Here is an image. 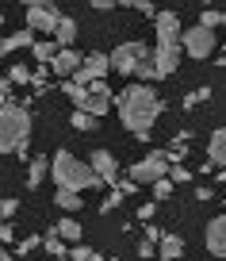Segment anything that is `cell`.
Instances as JSON below:
<instances>
[{"instance_id":"37","label":"cell","mask_w":226,"mask_h":261,"mask_svg":"<svg viewBox=\"0 0 226 261\" xmlns=\"http://www.w3.org/2000/svg\"><path fill=\"white\" fill-rule=\"evenodd\" d=\"M92 253H96V250H89V246H73L69 261H92Z\"/></svg>"},{"instance_id":"20","label":"cell","mask_w":226,"mask_h":261,"mask_svg":"<svg viewBox=\"0 0 226 261\" xmlns=\"http://www.w3.org/2000/svg\"><path fill=\"white\" fill-rule=\"evenodd\" d=\"M54 230H58V238H65V242H81V234H84L81 223L73 219V215H65L62 223H54Z\"/></svg>"},{"instance_id":"5","label":"cell","mask_w":226,"mask_h":261,"mask_svg":"<svg viewBox=\"0 0 226 261\" xmlns=\"http://www.w3.org/2000/svg\"><path fill=\"white\" fill-rule=\"evenodd\" d=\"M27 27H31L35 35H50V39H54L58 35V27H62V8H58V4H46V0H31V4H27Z\"/></svg>"},{"instance_id":"8","label":"cell","mask_w":226,"mask_h":261,"mask_svg":"<svg viewBox=\"0 0 226 261\" xmlns=\"http://www.w3.org/2000/svg\"><path fill=\"white\" fill-rule=\"evenodd\" d=\"M107 69H111V54H104V50H89L84 54V65H81V73L73 77L77 85H84V89H92L96 81H104Z\"/></svg>"},{"instance_id":"34","label":"cell","mask_w":226,"mask_h":261,"mask_svg":"<svg viewBox=\"0 0 226 261\" xmlns=\"http://www.w3.org/2000/svg\"><path fill=\"white\" fill-rule=\"evenodd\" d=\"M169 177H173V185H188V180H192L195 173H192V169H184V165H173V169H169Z\"/></svg>"},{"instance_id":"9","label":"cell","mask_w":226,"mask_h":261,"mask_svg":"<svg viewBox=\"0 0 226 261\" xmlns=\"http://www.w3.org/2000/svg\"><path fill=\"white\" fill-rule=\"evenodd\" d=\"M180 54H184L180 42H157L154 46V65H157V73H161V81L180 69Z\"/></svg>"},{"instance_id":"19","label":"cell","mask_w":226,"mask_h":261,"mask_svg":"<svg viewBox=\"0 0 226 261\" xmlns=\"http://www.w3.org/2000/svg\"><path fill=\"white\" fill-rule=\"evenodd\" d=\"M46 242H42V250L50 253V257H58V261H69V250H65V238H58V230L50 227V234H42Z\"/></svg>"},{"instance_id":"23","label":"cell","mask_w":226,"mask_h":261,"mask_svg":"<svg viewBox=\"0 0 226 261\" xmlns=\"http://www.w3.org/2000/svg\"><path fill=\"white\" fill-rule=\"evenodd\" d=\"M54 204H58V207H65V212H77V207H81V192L58 188V192H54Z\"/></svg>"},{"instance_id":"12","label":"cell","mask_w":226,"mask_h":261,"mask_svg":"<svg viewBox=\"0 0 226 261\" xmlns=\"http://www.w3.org/2000/svg\"><path fill=\"white\" fill-rule=\"evenodd\" d=\"M81 65H84V54H77V50H62V54L54 58V77H65V81H73V77L81 73Z\"/></svg>"},{"instance_id":"25","label":"cell","mask_w":226,"mask_h":261,"mask_svg":"<svg viewBox=\"0 0 226 261\" xmlns=\"http://www.w3.org/2000/svg\"><path fill=\"white\" fill-rule=\"evenodd\" d=\"M8 81L12 85H35V69H31V65H12V69H8Z\"/></svg>"},{"instance_id":"45","label":"cell","mask_w":226,"mask_h":261,"mask_svg":"<svg viewBox=\"0 0 226 261\" xmlns=\"http://www.w3.org/2000/svg\"><path fill=\"white\" fill-rule=\"evenodd\" d=\"M111 261H123V257H111Z\"/></svg>"},{"instance_id":"16","label":"cell","mask_w":226,"mask_h":261,"mask_svg":"<svg viewBox=\"0 0 226 261\" xmlns=\"http://www.w3.org/2000/svg\"><path fill=\"white\" fill-rule=\"evenodd\" d=\"M50 177V158H31V165H27V188H42V180Z\"/></svg>"},{"instance_id":"43","label":"cell","mask_w":226,"mask_h":261,"mask_svg":"<svg viewBox=\"0 0 226 261\" xmlns=\"http://www.w3.org/2000/svg\"><path fill=\"white\" fill-rule=\"evenodd\" d=\"M215 180H218V185H226V169H218V173H215Z\"/></svg>"},{"instance_id":"14","label":"cell","mask_w":226,"mask_h":261,"mask_svg":"<svg viewBox=\"0 0 226 261\" xmlns=\"http://www.w3.org/2000/svg\"><path fill=\"white\" fill-rule=\"evenodd\" d=\"M39 46V39H35L31 27H23V31H12L8 39L0 42V54H16V50H35Z\"/></svg>"},{"instance_id":"26","label":"cell","mask_w":226,"mask_h":261,"mask_svg":"<svg viewBox=\"0 0 226 261\" xmlns=\"http://www.w3.org/2000/svg\"><path fill=\"white\" fill-rule=\"evenodd\" d=\"M69 123H73V127H77V130H96V127H100V119H96V115L81 112V108H77V112L69 115Z\"/></svg>"},{"instance_id":"2","label":"cell","mask_w":226,"mask_h":261,"mask_svg":"<svg viewBox=\"0 0 226 261\" xmlns=\"http://www.w3.org/2000/svg\"><path fill=\"white\" fill-rule=\"evenodd\" d=\"M31 127H35V115L31 104H12L0 112V150L4 154H16L19 162L31 165Z\"/></svg>"},{"instance_id":"15","label":"cell","mask_w":226,"mask_h":261,"mask_svg":"<svg viewBox=\"0 0 226 261\" xmlns=\"http://www.w3.org/2000/svg\"><path fill=\"white\" fill-rule=\"evenodd\" d=\"M207 162L218 165V169H226V127H218L215 135H211V142H207Z\"/></svg>"},{"instance_id":"42","label":"cell","mask_w":226,"mask_h":261,"mask_svg":"<svg viewBox=\"0 0 226 261\" xmlns=\"http://www.w3.org/2000/svg\"><path fill=\"white\" fill-rule=\"evenodd\" d=\"M92 8H96V12H111L115 4H111V0H92Z\"/></svg>"},{"instance_id":"24","label":"cell","mask_w":226,"mask_h":261,"mask_svg":"<svg viewBox=\"0 0 226 261\" xmlns=\"http://www.w3.org/2000/svg\"><path fill=\"white\" fill-rule=\"evenodd\" d=\"M200 27H207V31H218V27H226V12H218V8H203Z\"/></svg>"},{"instance_id":"13","label":"cell","mask_w":226,"mask_h":261,"mask_svg":"<svg viewBox=\"0 0 226 261\" xmlns=\"http://www.w3.org/2000/svg\"><path fill=\"white\" fill-rule=\"evenodd\" d=\"M154 31H157V42H180V19H177V12H157V19H154Z\"/></svg>"},{"instance_id":"21","label":"cell","mask_w":226,"mask_h":261,"mask_svg":"<svg viewBox=\"0 0 226 261\" xmlns=\"http://www.w3.org/2000/svg\"><path fill=\"white\" fill-rule=\"evenodd\" d=\"M62 92H65V96H69L77 108H81V112L89 108V100H92V92L84 89V85H77V81H65V85H62Z\"/></svg>"},{"instance_id":"22","label":"cell","mask_w":226,"mask_h":261,"mask_svg":"<svg viewBox=\"0 0 226 261\" xmlns=\"http://www.w3.org/2000/svg\"><path fill=\"white\" fill-rule=\"evenodd\" d=\"M73 39H77V19L65 16V19H62V27H58V35H54V42H58L62 50H73Z\"/></svg>"},{"instance_id":"46","label":"cell","mask_w":226,"mask_h":261,"mask_svg":"<svg viewBox=\"0 0 226 261\" xmlns=\"http://www.w3.org/2000/svg\"><path fill=\"white\" fill-rule=\"evenodd\" d=\"M222 58H226V46H222Z\"/></svg>"},{"instance_id":"38","label":"cell","mask_w":226,"mask_h":261,"mask_svg":"<svg viewBox=\"0 0 226 261\" xmlns=\"http://www.w3.org/2000/svg\"><path fill=\"white\" fill-rule=\"evenodd\" d=\"M154 212H157V200H146V204L138 207V219H142V223H150V219H154Z\"/></svg>"},{"instance_id":"40","label":"cell","mask_w":226,"mask_h":261,"mask_svg":"<svg viewBox=\"0 0 226 261\" xmlns=\"http://www.w3.org/2000/svg\"><path fill=\"white\" fill-rule=\"evenodd\" d=\"M211 196H215V192H211V185H200V188H195V200H203V204H207Z\"/></svg>"},{"instance_id":"36","label":"cell","mask_w":226,"mask_h":261,"mask_svg":"<svg viewBox=\"0 0 226 261\" xmlns=\"http://www.w3.org/2000/svg\"><path fill=\"white\" fill-rule=\"evenodd\" d=\"M130 8H134V12H142V16H150V19H157V8L150 4V0H130Z\"/></svg>"},{"instance_id":"27","label":"cell","mask_w":226,"mask_h":261,"mask_svg":"<svg viewBox=\"0 0 226 261\" xmlns=\"http://www.w3.org/2000/svg\"><path fill=\"white\" fill-rule=\"evenodd\" d=\"M42 242H46V238H39V234H27V238H19V242H16V253H19V257H27V253H35Z\"/></svg>"},{"instance_id":"33","label":"cell","mask_w":226,"mask_h":261,"mask_svg":"<svg viewBox=\"0 0 226 261\" xmlns=\"http://www.w3.org/2000/svg\"><path fill=\"white\" fill-rule=\"evenodd\" d=\"M35 92H46L50 89V73H46V65H39V69H35V85H31Z\"/></svg>"},{"instance_id":"41","label":"cell","mask_w":226,"mask_h":261,"mask_svg":"<svg viewBox=\"0 0 226 261\" xmlns=\"http://www.w3.org/2000/svg\"><path fill=\"white\" fill-rule=\"evenodd\" d=\"M0 238H4V242H16V230H12V223H4V227H0Z\"/></svg>"},{"instance_id":"30","label":"cell","mask_w":226,"mask_h":261,"mask_svg":"<svg viewBox=\"0 0 226 261\" xmlns=\"http://www.w3.org/2000/svg\"><path fill=\"white\" fill-rule=\"evenodd\" d=\"M173 188H177V185H173V177H161V180L154 185V200H157V204H161V200H169Z\"/></svg>"},{"instance_id":"35","label":"cell","mask_w":226,"mask_h":261,"mask_svg":"<svg viewBox=\"0 0 226 261\" xmlns=\"http://www.w3.org/2000/svg\"><path fill=\"white\" fill-rule=\"evenodd\" d=\"M165 154H169V162H173V165H180V162H184V158H188V146H180V142H173V146L165 150Z\"/></svg>"},{"instance_id":"1","label":"cell","mask_w":226,"mask_h":261,"mask_svg":"<svg viewBox=\"0 0 226 261\" xmlns=\"http://www.w3.org/2000/svg\"><path fill=\"white\" fill-rule=\"evenodd\" d=\"M119 108V123L134 135L138 142H150V130H154L157 115L165 112V100L157 96L154 85H127V89L115 96Z\"/></svg>"},{"instance_id":"3","label":"cell","mask_w":226,"mask_h":261,"mask_svg":"<svg viewBox=\"0 0 226 261\" xmlns=\"http://www.w3.org/2000/svg\"><path fill=\"white\" fill-rule=\"evenodd\" d=\"M50 177H54L58 188H69V192H89V188L104 185V180L96 177V169H92L89 162H81V158H73L69 150H58V154L50 158Z\"/></svg>"},{"instance_id":"29","label":"cell","mask_w":226,"mask_h":261,"mask_svg":"<svg viewBox=\"0 0 226 261\" xmlns=\"http://www.w3.org/2000/svg\"><path fill=\"white\" fill-rule=\"evenodd\" d=\"M123 200H127V192H123V188H111V196H107L104 204H100V215H111L115 207L123 204Z\"/></svg>"},{"instance_id":"7","label":"cell","mask_w":226,"mask_h":261,"mask_svg":"<svg viewBox=\"0 0 226 261\" xmlns=\"http://www.w3.org/2000/svg\"><path fill=\"white\" fill-rule=\"evenodd\" d=\"M180 46H184L188 58H200V62H207V58L215 54L218 39H215V31H207V27H188V31L180 35Z\"/></svg>"},{"instance_id":"6","label":"cell","mask_w":226,"mask_h":261,"mask_svg":"<svg viewBox=\"0 0 226 261\" xmlns=\"http://www.w3.org/2000/svg\"><path fill=\"white\" fill-rule=\"evenodd\" d=\"M169 169H173L169 154H165V150H150L142 162L130 165V180H138V185H150V188H154L161 177H169Z\"/></svg>"},{"instance_id":"31","label":"cell","mask_w":226,"mask_h":261,"mask_svg":"<svg viewBox=\"0 0 226 261\" xmlns=\"http://www.w3.org/2000/svg\"><path fill=\"white\" fill-rule=\"evenodd\" d=\"M203 100H211V89H207V85H200L195 92H188V96H184V108H195V104H203Z\"/></svg>"},{"instance_id":"32","label":"cell","mask_w":226,"mask_h":261,"mask_svg":"<svg viewBox=\"0 0 226 261\" xmlns=\"http://www.w3.org/2000/svg\"><path fill=\"white\" fill-rule=\"evenodd\" d=\"M16 212H19V200H16V196H8V200L0 204V215H4V223H12V219H16Z\"/></svg>"},{"instance_id":"18","label":"cell","mask_w":226,"mask_h":261,"mask_svg":"<svg viewBox=\"0 0 226 261\" xmlns=\"http://www.w3.org/2000/svg\"><path fill=\"white\" fill-rule=\"evenodd\" d=\"M31 54H35V62H39V65H54V58L62 54V46H58L54 39H39V46H35Z\"/></svg>"},{"instance_id":"4","label":"cell","mask_w":226,"mask_h":261,"mask_svg":"<svg viewBox=\"0 0 226 261\" xmlns=\"http://www.w3.org/2000/svg\"><path fill=\"white\" fill-rule=\"evenodd\" d=\"M150 58H154V46H146V42H119L111 50V69L123 73V77H138V69Z\"/></svg>"},{"instance_id":"28","label":"cell","mask_w":226,"mask_h":261,"mask_svg":"<svg viewBox=\"0 0 226 261\" xmlns=\"http://www.w3.org/2000/svg\"><path fill=\"white\" fill-rule=\"evenodd\" d=\"M84 112H89V115H96V119H100V115H107V112H111V96H92Z\"/></svg>"},{"instance_id":"17","label":"cell","mask_w":226,"mask_h":261,"mask_svg":"<svg viewBox=\"0 0 226 261\" xmlns=\"http://www.w3.org/2000/svg\"><path fill=\"white\" fill-rule=\"evenodd\" d=\"M180 257H184V238L165 234V238H161V253H157V261H180Z\"/></svg>"},{"instance_id":"11","label":"cell","mask_w":226,"mask_h":261,"mask_svg":"<svg viewBox=\"0 0 226 261\" xmlns=\"http://www.w3.org/2000/svg\"><path fill=\"white\" fill-rule=\"evenodd\" d=\"M203 242H207V253H215L218 261H226V215H218V219L207 223Z\"/></svg>"},{"instance_id":"44","label":"cell","mask_w":226,"mask_h":261,"mask_svg":"<svg viewBox=\"0 0 226 261\" xmlns=\"http://www.w3.org/2000/svg\"><path fill=\"white\" fill-rule=\"evenodd\" d=\"M0 261H12V253H0Z\"/></svg>"},{"instance_id":"39","label":"cell","mask_w":226,"mask_h":261,"mask_svg":"<svg viewBox=\"0 0 226 261\" xmlns=\"http://www.w3.org/2000/svg\"><path fill=\"white\" fill-rule=\"evenodd\" d=\"M154 253H157V242H146V238L138 242V257H146V261H150Z\"/></svg>"},{"instance_id":"10","label":"cell","mask_w":226,"mask_h":261,"mask_svg":"<svg viewBox=\"0 0 226 261\" xmlns=\"http://www.w3.org/2000/svg\"><path fill=\"white\" fill-rule=\"evenodd\" d=\"M89 165H92V169H96V177L100 180H104V185H119V162H115V154H111V150H96V154H92L89 158Z\"/></svg>"}]
</instances>
